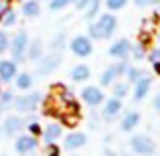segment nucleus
<instances>
[{
    "label": "nucleus",
    "instance_id": "obj_1",
    "mask_svg": "<svg viewBox=\"0 0 160 156\" xmlns=\"http://www.w3.org/2000/svg\"><path fill=\"white\" fill-rule=\"evenodd\" d=\"M79 105L75 102L71 89H67L61 83H55L51 87V93L45 98V113L47 116H57L61 120L67 113H77Z\"/></svg>",
    "mask_w": 160,
    "mask_h": 156
},
{
    "label": "nucleus",
    "instance_id": "obj_2",
    "mask_svg": "<svg viewBox=\"0 0 160 156\" xmlns=\"http://www.w3.org/2000/svg\"><path fill=\"white\" fill-rule=\"evenodd\" d=\"M118 28V18L112 14V12H106V14H99L95 20H91L89 27H87V33H89L91 41H106L112 39L113 33Z\"/></svg>",
    "mask_w": 160,
    "mask_h": 156
},
{
    "label": "nucleus",
    "instance_id": "obj_3",
    "mask_svg": "<svg viewBox=\"0 0 160 156\" xmlns=\"http://www.w3.org/2000/svg\"><path fill=\"white\" fill-rule=\"evenodd\" d=\"M41 102H43L41 91H28V93H22V95H14L12 109H16L18 113H31L39 108Z\"/></svg>",
    "mask_w": 160,
    "mask_h": 156
},
{
    "label": "nucleus",
    "instance_id": "obj_4",
    "mask_svg": "<svg viewBox=\"0 0 160 156\" xmlns=\"http://www.w3.org/2000/svg\"><path fill=\"white\" fill-rule=\"evenodd\" d=\"M28 43H31V39H28V33L24 31V28H20V31L10 39V49H8V51H10L12 61H14V63L27 61V49H28Z\"/></svg>",
    "mask_w": 160,
    "mask_h": 156
},
{
    "label": "nucleus",
    "instance_id": "obj_5",
    "mask_svg": "<svg viewBox=\"0 0 160 156\" xmlns=\"http://www.w3.org/2000/svg\"><path fill=\"white\" fill-rule=\"evenodd\" d=\"M130 148L136 156H154L156 152V142L146 134H138V136L130 138Z\"/></svg>",
    "mask_w": 160,
    "mask_h": 156
},
{
    "label": "nucleus",
    "instance_id": "obj_6",
    "mask_svg": "<svg viewBox=\"0 0 160 156\" xmlns=\"http://www.w3.org/2000/svg\"><path fill=\"white\" fill-rule=\"evenodd\" d=\"M128 67L130 65L126 61H118V63H113V65H109L108 69L102 73V77H99V85H102V87H112L122 75H126Z\"/></svg>",
    "mask_w": 160,
    "mask_h": 156
},
{
    "label": "nucleus",
    "instance_id": "obj_7",
    "mask_svg": "<svg viewBox=\"0 0 160 156\" xmlns=\"http://www.w3.org/2000/svg\"><path fill=\"white\" fill-rule=\"evenodd\" d=\"M69 49H71V53H73L75 57L85 59V57H89V55L93 53V43H91V39H89V37L77 35V37H73V39H71Z\"/></svg>",
    "mask_w": 160,
    "mask_h": 156
},
{
    "label": "nucleus",
    "instance_id": "obj_8",
    "mask_svg": "<svg viewBox=\"0 0 160 156\" xmlns=\"http://www.w3.org/2000/svg\"><path fill=\"white\" fill-rule=\"evenodd\" d=\"M24 126H27V120H24L20 113H16V116H8L6 120L0 124V134H2V136L12 138V136H16Z\"/></svg>",
    "mask_w": 160,
    "mask_h": 156
},
{
    "label": "nucleus",
    "instance_id": "obj_9",
    "mask_svg": "<svg viewBox=\"0 0 160 156\" xmlns=\"http://www.w3.org/2000/svg\"><path fill=\"white\" fill-rule=\"evenodd\" d=\"M108 53H109V57L118 59V61H128L130 53H132V43L128 39H118L116 43L109 45Z\"/></svg>",
    "mask_w": 160,
    "mask_h": 156
},
{
    "label": "nucleus",
    "instance_id": "obj_10",
    "mask_svg": "<svg viewBox=\"0 0 160 156\" xmlns=\"http://www.w3.org/2000/svg\"><path fill=\"white\" fill-rule=\"evenodd\" d=\"M81 99L83 103H87L89 108H98V105H102L106 102V95H103V91L99 89L98 85H87L81 89Z\"/></svg>",
    "mask_w": 160,
    "mask_h": 156
},
{
    "label": "nucleus",
    "instance_id": "obj_11",
    "mask_svg": "<svg viewBox=\"0 0 160 156\" xmlns=\"http://www.w3.org/2000/svg\"><path fill=\"white\" fill-rule=\"evenodd\" d=\"M59 65H61V53L51 51L49 55H43V59L37 63V71H39V75H49V73H53Z\"/></svg>",
    "mask_w": 160,
    "mask_h": 156
},
{
    "label": "nucleus",
    "instance_id": "obj_12",
    "mask_svg": "<svg viewBox=\"0 0 160 156\" xmlns=\"http://www.w3.org/2000/svg\"><path fill=\"white\" fill-rule=\"evenodd\" d=\"M122 99H118V98H109L103 102V108H102V118L106 122H113L118 116L122 113Z\"/></svg>",
    "mask_w": 160,
    "mask_h": 156
},
{
    "label": "nucleus",
    "instance_id": "obj_13",
    "mask_svg": "<svg viewBox=\"0 0 160 156\" xmlns=\"http://www.w3.org/2000/svg\"><path fill=\"white\" fill-rule=\"evenodd\" d=\"M37 146H39V140H37L35 136H31V134H27V136H18L14 142V150L18 154H28V152H35Z\"/></svg>",
    "mask_w": 160,
    "mask_h": 156
},
{
    "label": "nucleus",
    "instance_id": "obj_14",
    "mask_svg": "<svg viewBox=\"0 0 160 156\" xmlns=\"http://www.w3.org/2000/svg\"><path fill=\"white\" fill-rule=\"evenodd\" d=\"M18 75L16 63L12 59H2L0 61V83H10L14 81V77Z\"/></svg>",
    "mask_w": 160,
    "mask_h": 156
},
{
    "label": "nucleus",
    "instance_id": "obj_15",
    "mask_svg": "<svg viewBox=\"0 0 160 156\" xmlns=\"http://www.w3.org/2000/svg\"><path fill=\"white\" fill-rule=\"evenodd\" d=\"M87 144V136L83 132H71L67 134V138L63 140V148L65 150H79Z\"/></svg>",
    "mask_w": 160,
    "mask_h": 156
},
{
    "label": "nucleus",
    "instance_id": "obj_16",
    "mask_svg": "<svg viewBox=\"0 0 160 156\" xmlns=\"http://www.w3.org/2000/svg\"><path fill=\"white\" fill-rule=\"evenodd\" d=\"M61 134H63V128H61V124H57V122H51V124H47L43 128V140H45V144H55V142L61 138Z\"/></svg>",
    "mask_w": 160,
    "mask_h": 156
},
{
    "label": "nucleus",
    "instance_id": "obj_17",
    "mask_svg": "<svg viewBox=\"0 0 160 156\" xmlns=\"http://www.w3.org/2000/svg\"><path fill=\"white\" fill-rule=\"evenodd\" d=\"M150 87H152V77H150V75H146L144 79H140L138 83H134V93H132L134 102H142V99L148 95Z\"/></svg>",
    "mask_w": 160,
    "mask_h": 156
},
{
    "label": "nucleus",
    "instance_id": "obj_18",
    "mask_svg": "<svg viewBox=\"0 0 160 156\" xmlns=\"http://www.w3.org/2000/svg\"><path fill=\"white\" fill-rule=\"evenodd\" d=\"M45 55V47H43V41L41 39H35L28 43V49H27V61H32V63H39Z\"/></svg>",
    "mask_w": 160,
    "mask_h": 156
},
{
    "label": "nucleus",
    "instance_id": "obj_19",
    "mask_svg": "<svg viewBox=\"0 0 160 156\" xmlns=\"http://www.w3.org/2000/svg\"><path fill=\"white\" fill-rule=\"evenodd\" d=\"M138 124H140V113L138 112H126L124 118L120 120V130L122 132H132Z\"/></svg>",
    "mask_w": 160,
    "mask_h": 156
},
{
    "label": "nucleus",
    "instance_id": "obj_20",
    "mask_svg": "<svg viewBox=\"0 0 160 156\" xmlns=\"http://www.w3.org/2000/svg\"><path fill=\"white\" fill-rule=\"evenodd\" d=\"M89 77H91V69L87 65H83V63H79V65H75L71 69V81H75V83H83Z\"/></svg>",
    "mask_w": 160,
    "mask_h": 156
},
{
    "label": "nucleus",
    "instance_id": "obj_21",
    "mask_svg": "<svg viewBox=\"0 0 160 156\" xmlns=\"http://www.w3.org/2000/svg\"><path fill=\"white\" fill-rule=\"evenodd\" d=\"M20 12H22V16H27V18H37V16L41 14V2L39 0H24Z\"/></svg>",
    "mask_w": 160,
    "mask_h": 156
},
{
    "label": "nucleus",
    "instance_id": "obj_22",
    "mask_svg": "<svg viewBox=\"0 0 160 156\" xmlns=\"http://www.w3.org/2000/svg\"><path fill=\"white\" fill-rule=\"evenodd\" d=\"M14 85L18 91H28L32 87V75L31 73H18L14 77Z\"/></svg>",
    "mask_w": 160,
    "mask_h": 156
},
{
    "label": "nucleus",
    "instance_id": "obj_23",
    "mask_svg": "<svg viewBox=\"0 0 160 156\" xmlns=\"http://www.w3.org/2000/svg\"><path fill=\"white\" fill-rule=\"evenodd\" d=\"M128 93H130V83L128 81H120V79H118V81L112 85V98L124 99Z\"/></svg>",
    "mask_w": 160,
    "mask_h": 156
},
{
    "label": "nucleus",
    "instance_id": "obj_24",
    "mask_svg": "<svg viewBox=\"0 0 160 156\" xmlns=\"http://www.w3.org/2000/svg\"><path fill=\"white\" fill-rule=\"evenodd\" d=\"M99 6H102V0H89L87 8L83 10V16H85L87 20L98 18V16H99Z\"/></svg>",
    "mask_w": 160,
    "mask_h": 156
},
{
    "label": "nucleus",
    "instance_id": "obj_25",
    "mask_svg": "<svg viewBox=\"0 0 160 156\" xmlns=\"http://www.w3.org/2000/svg\"><path fill=\"white\" fill-rule=\"evenodd\" d=\"M146 71H142L140 67H128V71H126V81L128 83H138L140 79L146 77Z\"/></svg>",
    "mask_w": 160,
    "mask_h": 156
},
{
    "label": "nucleus",
    "instance_id": "obj_26",
    "mask_svg": "<svg viewBox=\"0 0 160 156\" xmlns=\"http://www.w3.org/2000/svg\"><path fill=\"white\" fill-rule=\"evenodd\" d=\"M65 43H67V33L65 31L57 33V35H55V39L51 41V51L53 53H61V49L65 47Z\"/></svg>",
    "mask_w": 160,
    "mask_h": 156
},
{
    "label": "nucleus",
    "instance_id": "obj_27",
    "mask_svg": "<svg viewBox=\"0 0 160 156\" xmlns=\"http://www.w3.org/2000/svg\"><path fill=\"white\" fill-rule=\"evenodd\" d=\"M12 102H14V93L12 91H2L0 93V113L12 109Z\"/></svg>",
    "mask_w": 160,
    "mask_h": 156
},
{
    "label": "nucleus",
    "instance_id": "obj_28",
    "mask_svg": "<svg viewBox=\"0 0 160 156\" xmlns=\"http://www.w3.org/2000/svg\"><path fill=\"white\" fill-rule=\"evenodd\" d=\"M146 43H132V53H130V57L134 59V61H142V59H146Z\"/></svg>",
    "mask_w": 160,
    "mask_h": 156
},
{
    "label": "nucleus",
    "instance_id": "obj_29",
    "mask_svg": "<svg viewBox=\"0 0 160 156\" xmlns=\"http://www.w3.org/2000/svg\"><path fill=\"white\" fill-rule=\"evenodd\" d=\"M81 122V113H67V116H63L61 118V124H65V126H69V128H75V126Z\"/></svg>",
    "mask_w": 160,
    "mask_h": 156
},
{
    "label": "nucleus",
    "instance_id": "obj_30",
    "mask_svg": "<svg viewBox=\"0 0 160 156\" xmlns=\"http://www.w3.org/2000/svg\"><path fill=\"white\" fill-rule=\"evenodd\" d=\"M69 4H73V0H49V10L59 12L63 8H67Z\"/></svg>",
    "mask_w": 160,
    "mask_h": 156
},
{
    "label": "nucleus",
    "instance_id": "obj_31",
    "mask_svg": "<svg viewBox=\"0 0 160 156\" xmlns=\"http://www.w3.org/2000/svg\"><path fill=\"white\" fill-rule=\"evenodd\" d=\"M126 4H128V0H106V6H108V10H109V12H118V10H122Z\"/></svg>",
    "mask_w": 160,
    "mask_h": 156
},
{
    "label": "nucleus",
    "instance_id": "obj_32",
    "mask_svg": "<svg viewBox=\"0 0 160 156\" xmlns=\"http://www.w3.org/2000/svg\"><path fill=\"white\" fill-rule=\"evenodd\" d=\"M27 130H28V134L31 136H39V134H43V128L39 126V122L37 120H31V122H27Z\"/></svg>",
    "mask_w": 160,
    "mask_h": 156
},
{
    "label": "nucleus",
    "instance_id": "obj_33",
    "mask_svg": "<svg viewBox=\"0 0 160 156\" xmlns=\"http://www.w3.org/2000/svg\"><path fill=\"white\" fill-rule=\"evenodd\" d=\"M8 49H10V37L4 31H0V55H4Z\"/></svg>",
    "mask_w": 160,
    "mask_h": 156
},
{
    "label": "nucleus",
    "instance_id": "obj_34",
    "mask_svg": "<svg viewBox=\"0 0 160 156\" xmlns=\"http://www.w3.org/2000/svg\"><path fill=\"white\" fill-rule=\"evenodd\" d=\"M12 10V0H0V24H2V18Z\"/></svg>",
    "mask_w": 160,
    "mask_h": 156
},
{
    "label": "nucleus",
    "instance_id": "obj_35",
    "mask_svg": "<svg viewBox=\"0 0 160 156\" xmlns=\"http://www.w3.org/2000/svg\"><path fill=\"white\" fill-rule=\"evenodd\" d=\"M14 24H16V12L10 10V12H8V14L2 18V27H4V28H10V27H14Z\"/></svg>",
    "mask_w": 160,
    "mask_h": 156
},
{
    "label": "nucleus",
    "instance_id": "obj_36",
    "mask_svg": "<svg viewBox=\"0 0 160 156\" xmlns=\"http://www.w3.org/2000/svg\"><path fill=\"white\" fill-rule=\"evenodd\" d=\"M146 59H148L150 63H160V47H156V49H152V51H150L148 55H146Z\"/></svg>",
    "mask_w": 160,
    "mask_h": 156
},
{
    "label": "nucleus",
    "instance_id": "obj_37",
    "mask_svg": "<svg viewBox=\"0 0 160 156\" xmlns=\"http://www.w3.org/2000/svg\"><path fill=\"white\" fill-rule=\"evenodd\" d=\"M134 4L140 8H146V6H158L160 0H134Z\"/></svg>",
    "mask_w": 160,
    "mask_h": 156
},
{
    "label": "nucleus",
    "instance_id": "obj_38",
    "mask_svg": "<svg viewBox=\"0 0 160 156\" xmlns=\"http://www.w3.org/2000/svg\"><path fill=\"white\" fill-rule=\"evenodd\" d=\"M45 156H61V148L57 146V142L55 144H47V154Z\"/></svg>",
    "mask_w": 160,
    "mask_h": 156
},
{
    "label": "nucleus",
    "instance_id": "obj_39",
    "mask_svg": "<svg viewBox=\"0 0 160 156\" xmlns=\"http://www.w3.org/2000/svg\"><path fill=\"white\" fill-rule=\"evenodd\" d=\"M73 4H75V8H77V10H85L87 8V4H89V0H73Z\"/></svg>",
    "mask_w": 160,
    "mask_h": 156
},
{
    "label": "nucleus",
    "instance_id": "obj_40",
    "mask_svg": "<svg viewBox=\"0 0 160 156\" xmlns=\"http://www.w3.org/2000/svg\"><path fill=\"white\" fill-rule=\"evenodd\" d=\"M152 105H154V109L160 113V93H156V98H154V102H152Z\"/></svg>",
    "mask_w": 160,
    "mask_h": 156
},
{
    "label": "nucleus",
    "instance_id": "obj_41",
    "mask_svg": "<svg viewBox=\"0 0 160 156\" xmlns=\"http://www.w3.org/2000/svg\"><path fill=\"white\" fill-rule=\"evenodd\" d=\"M152 69H154V73H156V75H160V63H154Z\"/></svg>",
    "mask_w": 160,
    "mask_h": 156
},
{
    "label": "nucleus",
    "instance_id": "obj_42",
    "mask_svg": "<svg viewBox=\"0 0 160 156\" xmlns=\"http://www.w3.org/2000/svg\"><path fill=\"white\" fill-rule=\"evenodd\" d=\"M103 156H118V154L112 152V150H106V152H103Z\"/></svg>",
    "mask_w": 160,
    "mask_h": 156
},
{
    "label": "nucleus",
    "instance_id": "obj_43",
    "mask_svg": "<svg viewBox=\"0 0 160 156\" xmlns=\"http://www.w3.org/2000/svg\"><path fill=\"white\" fill-rule=\"evenodd\" d=\"M20 156H37L35 152H28V154H20Z\"/></svg>",
    "mask_w": 160,
    "mask_h": 156
},
{
    "label": "nucleus",
    "instance_id": "obj_44",
    "mask_svg": "<svg viewBox=\"0 0 160 156\" xmlns=\"http://www.w3.org/2000/svg\"><path fill=\"white\" fill-rule=\"evenodd\" d=\"M0 93H2V83H0Z\"/></svg>",
    "mask_w": 160,
    "mask_h": 156
},
{
    "label": "nucleus",
    "instance_id": "obj_45",
    "mask_svg": "<svg viewBox=\"0 0 160 156\" xmlns=\"http://www.w3.org/2000/svg\"><path fill=\"white\" fill-rule=\"evenodd\" d=\"M124 156H132V154H124Z\"/></svg>",
    "mask_w": 160,
    "mask_h": 156
},
{
    "label": "nucleus",
    "instance_id": "obj_46",
    "mask_svg": "<svg viewBox=\"0 0 160 156\" xmlns=\"http://www.w3.org/2000/svg\"><path fill=\"white\" fill-rule=\"evenodd\" d=\"M158 41H160V37H158Z\"/></svg>",
    "mask_w": 160,
    "mask_h": 156
},
{
    "label": "nucleus",
    "instance_id": "obj_47",
    "mask_svg": "<svg viewBox=\"0 0 160 156\" xmlns=\"http://www.w3.org/2000/svg\"><path fill=\"white\" fill-rule=\"evenodd\" d=\"M73 156H77V154H73Z\"/></svg>",
    "mask_w": 160,
    "mask_h": 156
}]
</instances>
